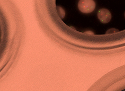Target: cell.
Here are the masks:
<instances>
[{"instance_id": "1", "label": "cell", "mask_w": 125, "mask_h": 91, "mask_svg": "<svg viewBox=\"0 0 125 91\" xmlns=\"http://www.w3.org/2000/svg\"><path fill=\"white\" fill-rule=\"evenodd\" d=\"M78 6L79 10L82 12L89 13L94 10L96 3L94 0H80Z\"/></svg>"}, {"instance_id": "2", "label": "cell", "mask_w": 125, "mask_h": 91, "mask_svg": "<svg viewBox=\"0 0 125 91\" xmlns=\"http://www.w3.org/2000/svg\"><path fill=\"white\" fill-rule=\"evenodd\" d=\"M98 18L102 23H108L111 19V14L108 9L102 8L98 11Z\"/></svg>"}, {"instance_id": "3", "label": "cell", "mask_w": 125, "mask_h": 91, "mask_svg": "<svg viewBox=\"0 0 125 91\" xmlns=\"http://www.w3.org/2000/svg\"></svg>"}]
</instances>
